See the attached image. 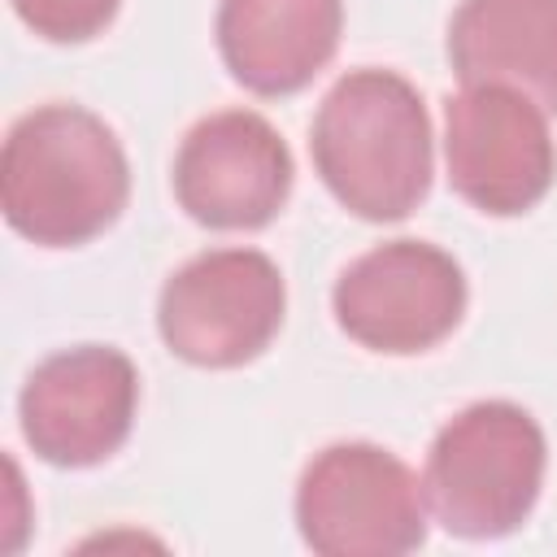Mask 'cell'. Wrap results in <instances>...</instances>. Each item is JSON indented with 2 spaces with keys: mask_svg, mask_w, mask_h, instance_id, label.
<instances>
[{
  "mask_svg": "<svg viewBox=\"0 0 557 557\" xmlns=\"http://www.w3.org/2000/svg\"><path fill=\"white\" fill-rule=\"evenodd\" d=\"M292 152L252 109L200 117L174 152V196L191 222L213 231L265 226L292 191Z\"/></svg>",
  "mask_w": 557,
  "mask_h": 557,
  "instance_id": "9",
  "label": "cell"
},
{
  "mask_svg": "<svg viewBox=\"0 0 557 557\" xmlns=\"http://www.w3.org/2000/svg\"><path fill=\"white\" fill-rule=\"evenodd\" d=\"M287 287L257 248H209L178 265L157 300V331L174 357L235 370L270 348L283 326Z\"/></svg>",
  "mask_w": 557,
  "mask_h": 557,
  "instance_id": "5",
  "label": "cell"
},
{
  "mask_svg": "<svg viewBox=\"0 0 557 557\" xmlns=\"http://www.w3.org/2000/svg\"><path fill=\"white\" fill-rule=\"evenodd\" d=\"M422 496L418 474L396 453L344 440L305 466L296 527L322 557H400L426 540Z\"/></svg>",
  "mask_w": 557,
  "mask_h": 557,
  "instance_id": "4",
  "label": "cell"
},
{
  "mask_svg": "<svg viewBox=\"0 0 557 557\" xmlns=\"http://www.w3.org/2000/svg\"><path fill=\"white\" fill-rule=\"evenodd\" d=\"M117 4L122 0H13L17 17L52 44H83L100 35L113 22Z\"/></svg>",
  "mask_w": 557,
  "mask_h": 557,
  "instance_id": "12",
  "label": "cell"
},
{
  "mask_svg": "<svg viewBox=\"0 0 557 557\" xmlns=\"http://www.w3.org/2000/svg\"><path fill=\"white\" fill-rule=\"evenodd\" d=\"M448 61L466 87H505L557 113V0H461Z\"/></svg>",
  "mask_w": 557,
  "mask_h": 557,
  "instance_id": "11",
  "label": "cell"
},
{
  "mask_svg": "<svg viewBox=\"0 0 557 557\" xmlns=\"http://www.w3.org/2000/svg\"><path fill=\"white\" fill-rule=\"evenodd\" d=\"M131 196L117 135L83 104H39L9 126L0 209L39 248H78L104 235Z\"/></svg>",
  "mask_w": 557,
  "mask_h": 557,
  "instance_id": "1",
  "label": "cell"
},
{
  "mask_svg": "<svg viewBox=\"0 0 557 557\" xmlns=\"http://www.w3.org/2000/svg\"><path fill=\"white\" fill-rule=\"evenodd\" d=\"M331 309L339 331L361 348L413 357L457 331L466 313V274L426 239H387L344 265Z\"/></svg>",
  "mask_w": 557,
  "mask_h": 557,
  "instance_id": "6",
  "label": "cell"
},
{
  "mask_svg": "<svg viewBox=\"0 0 557 557\" xmlns=\"http://www.w3.org/2000/svg\"><path fill=\"white\" fill-rule=\"evenodd\" d=\"M326 191L366 222H400L431 191V117L396 70H348L309 131Z\"/></svg>",
  "mask_w": 557,
  "mask_h": 557,
  "instance_id": "2",
  "label": "cell"
},
{
  "mask_svg": "<svg viewBox=\"0 0 557 557\" xmlns=\"http://www.w3.org/2000/svg\"><path fill=\"white\" fill-rule=\"evenodd\" d=\"M548 444L513 400H479L440 426L426 453L422 492L435 522L461 540H500L540 500Z\"/></svg>",
  "mask_w": 557,
  "mask_h": 557,
  "instance_id": "3",
  "label": "cell"
},
{
  "mask_svg": "<svg viewBox=\"0 0 557 557\" xmlns=\"http://www.w3.org/2000/svg\"><path fill=\"white\" fill-rule=\"evenodd\" d=\"M218 52L257 96H292L335 57L344 0H222Z\"/></svg>",
  "mask_w": 557,
  "mask_h": 557,
  "instance_id": "10",
  "label": "cell"
},
{
  "mask_svg": "<svg viewBox=\"0 0 557 557\" xmlns=\"http://www.w3.org/2000/svg\"><path fill=\"white\" fill-rule=\"evenodd\" d=\"M444 161L466 205L518 218L548 196L557 174L548 113L505 87H466L444 104Z\"/></svg>",
  "mask_w": 557,
  "mask_h": 557,
  "instance_id": "7",
  "label": "cell"
},
{
  "mask_svg": "<svg viewBox=\"0 0 557 557\" xmlns=\"http://www.w3.org/2000/svg\"><path fill=\"white\" fill-rule=\"evenodd\" d=\"M139 405V374L122 348L78 344L39 361L17 396L22 435L48 466L83 470L113 457Z\"/></svg>",
  "mask_w": 557,
  "mask_h": 557,
  "instance_id": "8",
  "label": "cell"
}]
</instances>
